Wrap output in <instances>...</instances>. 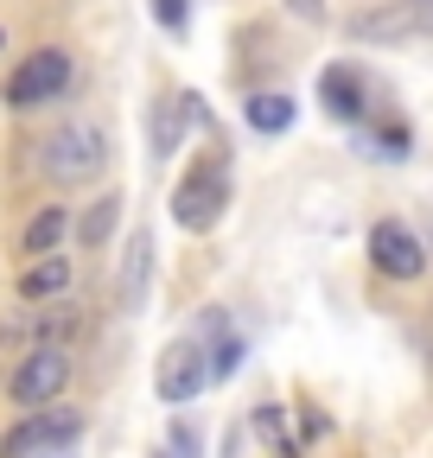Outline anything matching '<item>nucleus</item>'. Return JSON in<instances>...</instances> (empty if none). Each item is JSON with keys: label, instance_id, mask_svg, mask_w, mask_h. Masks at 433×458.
Segmentation results:
<instances>
[{"label": "nucleus", "instance_id": "nucleus-1", "mask_svg": "<svg viewBox=\"0 0 433 458\" xmlns=\"http://www.w3.org/2000/svg\"><path fill=\"white\" fill-rule=\"evenodd\" d=\"M45 172L58 185H89L108 172V134L96 122H64L58 134L45 140Z\"/></svg>", "mask_w": 433, "mask_h": 458}, {"label": "nucleus", "instance_id": "nucleus-2", "mask_svg": "<svg viewBox=\"0 0 433 458\" xmlns=\"http://www.w3.org/2000/svg\"><path fill=\"white\" fill-rule=\"evenodd\" d=\"M224 198H230V185H224V147H216V159H198L185 179H179L173 223L191 229V236H204V229H216V216H224Z\"/></svg>", "mask_w": 433, "mask_h": 458}, {"label": "nucleus", "instance_id": "nucleus-3", "mask_svg": "<svg viewBox=\"0 0 433 458\" xmlns=\"http://www.w3.org/2000/svg\"><path fill=\"white\" fill-rule=\"evenodd\" d=\"M71 89V51H58V45H38V51H26L20 64H13V77H7V108H45V102H58Z\"/></svg>", "mask_w": 433, "mask_h": 458}, {"label": "nucleus", "instance_id": "nucleus-4", "mask_svg": "<svg viewBox=\"0 0 433 458\" xmlns=\"http://www.w3.org/2000/svg\"><path fill=\"white\" fill-rule=\"evenodd\" d=\"M71 382V351L64 344H32V351L13 363V382L7 394L20 401V408H45V401H58Z\"/></svg>", "mask_w": 433, "mask_h": 458}, {"label": "nucleus", "instance_id": "nucleus-5", "mask_svg": "<svg viewBox=\"0 0 433 458\" xmlns=\"http://www.w3.org/2000/svg\"><path fill=\"white\" fill-rule=\"evenodd\" d=\"M357 45H402V38H420L433 32V0H383V7H369L344 26Z\"/></svg>", "mask_w": 433, "mask_h": 458}, {"label": "nucleus", "instance_id": "nucleus-6", "mask_svg": "<svg viewBox=\"0 0 433 458\" xmlns=\"http://www.w3.org/2000/svg\"><path fill=\"white\" fill-rule=\"evenodd\" d=\"M427 249H420V236L408 223H395V216H383V223H369V267L376 274H389V280H420L427 274Z\"/></svg>", "mask_w": 433, "mask_h": 458}, {"label": "nucleus", "instance_id": "nucleus-7", "mask_svg": "<svg viewBox=\"0 0 433 458\" xmlns=\"http://www.w3.org/2000/svg\"><path fill=\"white\" fill-rule=\"evenodd\" d=\"M204 382H210V369H204V351H198V344H173V351L159 357V369H153V394L166 401V408L198 401Z\"/></svg>", "mask_w": 433, "mask_h": 458}, {"label": "nucleus", "instance_id": "nucleus-8", "mask_svg": "<svg viewBox=\"0 0 433 458\" xmlns=\"http://www.w3.org/2000/svg\"><path fill=\"white\" fill-rule=\"evenodd\" d=\"M83 433V420L77 414H32V420H20L7 439H0V458H38V452H64L71 439Z\"/></svg>", "mask_w": 433, "mask_h": 458}, {"label": "nucleus", "instance_id": "nucleus-9", "mask_svg": "<svg viewBox=\"0 0 433 458\" xmlns=\"http://www.w3.org/2000/svg\"><path fill=\"white\" fill-rule=\"evenodd\" d=\"M191 114H198V96H159L153 114H147V147H153L159 159L179 153V140H185V128H191Z\"/></svg>", "mask_w": 433, "mask_h": 458}, {"label": "nucleus", "instance_id": "nucleus-10", "mask_svg": "<svg viewBox=\"0 0 433 458\" xmlns=\"http://www.w3.org/2000/svg\"><path fill=\"white\" fill-rule=\"evenodd\" d=\"M147 280H153V229H134L128 249H122V267H115V300L128 312L147 300Z\"/></svg>", "mask_w": 433, "mask_h": 458}, {"label": "nucleus", "instance_id": "nucleus-11", "mask_svg": "<svg viewBox=\"0 0 433 458\" xmlns=\"http://www.w3.org/2000/svg\"><path fill=\"white\" fill-rule=\"evenodd\" d=\"M13 293H20L26 306L64 300V293H71V261H64V255H32V267H20V280H13Z\"/></svg>", "mask_w": 433, "mask_h": 458}, {"label": "nucleus", "instance_id": "nucleus-12", "mask_svg": "<svg viewBox=\"0 0 433 458\" xmlns=\"http://www.w3.org/2000/svg\"><path fill=\"white\" fill-rule=\"evenodd\" d=\"M318 102L332 108L338 122H357V114H363V77L351 64H325L318 71Z\"/></svg>", "mask_w": 433, "mask_h": 458}, {"label": "nucleus", "instance_id": "nucleus-13", "mask_svg": "<svg viewBox=\"0 0 433 458\" xmlns=\"http://www.w3.org/2000/svg\"><path fill=\"white\" fill-rule=\"evenodd\" d=\"M293 114H300V102L281 96V89H261V96L242 102V122H249L255 134H287V128H293Z\"/></svg>", "mask_w": 433, "mask_h": 458}, {"label": "nucleus", "instance_id": "nucleus-14", "mask_svg": "<svg viewBox=\"0 0 433 458\" xmlns=\"http://www.w3.org/2000/svg\"><path fill=\"white\" fill-rule=\"evenodd\" d=\"M64 236H71V210H64V204H51V210H38V216L26 223L20 249H26V255H58Z\"/></svg>", "mask_w": 433, "mask_h": 458}, {"label": "nucleus", "instance_id": "nucleus-15", "mask_svg": "<svg viewBox=\"0 0 433 458\" xmlns=\"http://www.w3.org/2000/svg\"><path fill=\"white\" fill-rule=\"evenodd\" d=\"M204 331L216 337L210 344V357H204V369H210V382H230L236 369H242V337L224 325V318H204Z\"/></svg>", "mask_w": 433, "mask_h": 458}, {"label": "nucleus", "instance_id": "nucleus-16", "mask_svg": "<svg viewBox=\"0 0 433 458\" xmlns=\"http://www.w3.org/2000/svg\"><path fill=\"white\" fill-rule=\"evenodd\" d=\"M249 427H255L261 439H275L281 458H300V439H287V408H281V401H261V408L249 414Z\"/></svg>", "mask_w": 433, "mask_h": 458}, {"label": "nucleus", "instance_id": "nucleus-17", "mask_svg": "<svg viewBox=\"0 0 433 458\" xmlns=\"http://www.w3.org/2000/svg\"><path fill=\"white\" fill-rule=\"evenodd\" d=\"M115 210H122V198H96V210L77 223V242H83V249H102L108 229H115Z\"/></svg>", "mask_w": 433, "mask_h": 458}, {"label": "nucleus", "instance_id": "nucleus-18", "mask_svg": "<svg viewBox=\"0 0 433 458\" xmlns=\"http://www.w3.org/2000/svg\"><path fill=\"white\" fill-rule=\"evenodd\" d=\"M153 20L166 32H185L191 26V0H153Z\"/></svg>", "mask_w": 433, "mask_h": 458}, {"label": "nucleus", "instance_id": "nucleus-19", "mask_svg": "<svg viewBox=\"0 0 433 458\" xmlns=\"http://www.w3.org/2000/svg\"><path fill=\"white\" fill-rule=\"evenodd\" d=\"M173 452H179V458H191V452H198V439H191V427H173Z\"/></svg>", "mask_w": 433, "mask_h": 458}]
</instances>
